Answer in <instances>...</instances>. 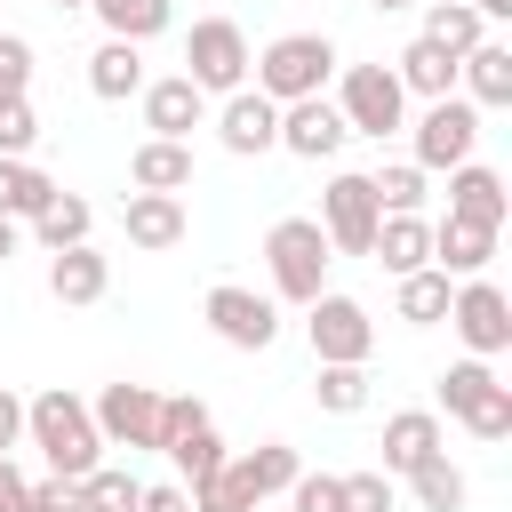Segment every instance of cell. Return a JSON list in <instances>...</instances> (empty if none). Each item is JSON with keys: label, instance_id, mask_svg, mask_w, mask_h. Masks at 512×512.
I'll return each instance as SVG.
<instances>
[{"label": "cell", "instance_id": "21", "mask_svg": "<svg viewBox=\"0 0 512 512\" xmlns=\"http://www.w3.org/2000/svg\"><path fill=\"white\" fill-rule=\"evenodd\" d=\"M392 80H400V96L440 104V96H456V56H448V48H432V40H408V48L392 56Z\"/></svg>", "mask_w": 512, "mask_h": 512}, {"label": "cell", "instance_id": "39", "mask_svg": "<svg viewBox=\"0 0 512 512\" xmlns=\"http://www.w3.org/2000/svg\"><path fill=\"white\" fill-rule=\"evenodd\" d=\"M344 480V512H392V472H336Z\"/></svg>", "mask_w": 512, "mask_h": 512}, {"label": "cell", "instance_id": "27", "mask_svg": "<svg viewBox=\"0 0 512 512\" xmlns=\"http://www.w3.org/2000/svg\"><path fill=\"white\" fill-rule=\"evenodd\" d=\"M88 232H96V208H88L80 192H56V200L32 216V240H40L48 256H64V248H88Z\"/></svg>", "mask_w": 512, "mask_h": 512}, {"label": "cell", "instance_id": "16", "mask_svg": "<svg viewBox=\"0 0 512 512\" xmlns=\"http://www.w3.org/2000/svg\"><path fill=\"white\" fill-rule=\"evenodd\" d=\"M208 120V96L184 80V72H168V80H144V128L152 136H168V144H192V128Z\"/></svg>", "mask_w": 512, "mask_h": 512}, {"label": "cell", "instance_id": "26", "mask_svg": "<svg viewBox=\"0 0 512 512\" xmlns=\"http://www.w3.org/2000/svg\"><path fill=\"white\" fill-rule=\"evenodd\" d=\"M88 88H96L104 104H128V96H144V48H128V40H104V48L88 56Z\"/></svg>", "mask_w": 512, "mask_h": 512}, {"label": "cell", "instance_id": "41", "mask_svg": "<svg viewBox=\"0 0 512 512\" xmlns=\"http://www.w3.org/2000/svg\"><path fill=\"white\" fill-rule=\"evenodd\" d=\"M32 88V40L24 32H0V104Z\"/></svg>", "mask_w": 512, "mask_h": 512}, {"label": "cell", "instance_id": "14", "mask_svg": "<svg viewBox=\"0 0 512 512\" xmlns=\"http://www.w3.org/2000/svg\"><path fill=\"white\" fill-rule=\"evenodd\" d=\"M216 136H224V152L256 160V152H272V144H280V104H272V96H256V88H232V96H224V112H216Z\"/></svg>", "mask_w": 512, "mask_h": 512}, {"label": "cell", "instance_id": "17", "mask_svg": "<svg viewBox=\"0 0 512 512\" xmlns=\"http://www.w3.org/2000/svg\"><path fill=\"white\" fill-rule=\"evenodd\" d=\"M424 456H448V448H440V416H432V408L384 416V464H376V472H400V480H408Z\"/></svg>", "mask_w": 512, "mask_h": 512}, {"label": "cell", "instance_id": "1", "mask_svg": "<svg viewBox=\"0 0 512 512\" xmlns=\"http://www.w3.org/2000/svg\"><path fill=\"white\" fill-rule=\"evenodd\" d=\"M24 440H32V448L48 456V472H64V480H88V472L104 464V432H96L88 400L64 392V384H48L40 400H24Z\"/></svg>", "mask_w": 512, "mask_h": 512}, {"label": "cell", "instance_id": "6", "mask_svg": "<svg viewBox=\"0 0 512 512\" xmlns=\"http://www.w3.org/2000/svg\"><path fill=\"white\" fill-rule=\"evenodd\" d=\"M304 336H312V360H320V368H368V352H376L368 304H360V296H336V288H320V296L304 304Z\"/></svg>", "mask_w": 512, "mask_h": 512}, {"label": "cell", "instance_id": "48", "mask_svg": "<svg viewBox=\"0 0 512 512\" xmlns=\"http://www.w3.org/2000/svg\"><path fill=\"white\" fill-rule=\"evenodd\" d=\"M368 8H384V16H392V8H408V0H368Z\"/></svg>", "mask_w": 512, "mask_h": 512}, {"label": "cell", "instance_id": "11", "mask_svg": "<svg viewBox=\"0 0 512 512\" xmlns=\"http://www.w3.org/2000/svg\"><path fill=\"white\" fill-rule=\"evenodd\" d=\"M88 416H96V432H104V448H160V392L152 384H104L96 400H88Z\"/></svg>", "mask_w": 512, "mask_h": 512}, {"label": "cell", "instance_id": "12", "mask_svg": "<svg viewBox=\"0 0 512 512\" xmlns=\"http://www.w3.org/2000/svg\"><path fill=\"white\" fill-rule=\"evenodd\" d=\"M472 144H480V112H472L464 96L424 104V120H416V168H424V176H432V168H464Z\"/></svg>", "mask_w": 512, "mask_h": 512}, {"label": "cell", "instance_id": "8", "mask_svg": "<svg viewBox=\"0 0 512 512\" xmlns=\"http://www.w3.org/2000/svg\"><path fill=\"white\" fill-rule=\"evenodd\" d=\"M200 320H208L216 344H232V352H272V336H280V304L256 296V288H240V280H216V288L200 296Z\"/></svg>", "mask_w": 512, "mask_h": 512}, {"label": "cell", "instance_id": "43", "mask_svg": "<svg viewBox=\"0 0 512 512\" xmlns=\"http://www.w3.org/2000/svg\"><path fill=\"white\" fill-rule=\"evenodd\" d=\"M136 512H192V496H184V480H160V488H144Z\"/></svg>", "mask_w": 512, "mask_h": 512}, {"label": "cell", "instance_id": "44", "mask_svg": "<svg viewBox=\"0 0 512 512\" xmlns=\"http://www.w3.org/2000/svg\"><path fill=\"white\" fill-rule=\"evenodd\" d=\"M16 440H24V400H16V392H0V456H8Z\"/></svg>", "mask_w": 512, "mask_h": 512}, {"label": "cell", "instance_id": "22", "mask_svg": "<svg viewBox=\"0 0 512 512\" xmlns=\"http://www.w3.org/2000/svg\"><path fill=\"white\" fill-rule=\"evenodd\" d=\"M368 256H376L392 280H408V272L432 264V224H424V216H384L376 240H368Z\"/></svg>", "mask_w": 512, "mask_h": 512}, {"label": "cell", "instance_id": "15", "mask_svg": "<svg viewBox=\"0 0 512 512\" xmlns=\"http://www.w3.org/2000/svg\"><path fill=\"white\" fill-rule=\"evenodd\" d=\"M448 216H456V224H480V232H504V216H512L504 176H496V168H480V160L448 168Z\"/></svg>", "mask_w": 512, "mask_h": 512}, {"label": "cell", "instance_id": "33", "mask_svg": "<svg viewBox=\"0 0 512 512\" xmlns=\"http://www.w3.org/2000/svg\"><path fill=\"white\" fill-rule=\"evenodd\" d=\"M408 496H416L424 512H464V496H472V488H464V472H456L448 456H424V464L408 472Z\"/></svg>", "mask_w": 512, "mask_h": 512}, {"label": "cell", "instance_id": "20", "mask_svg": "<svg viewBox=\"0 0 512 512\" xmlns=\"http://www.w3.org/2000/svg\"><path fill=\"white\" fill-rule=\"evenodd\" d=\"M488 256H496V232L456 224V216H440V224H432V272H448V280H480V272H488Z\"/></svg>", "mask_w": 512, "mask_h": 512}, {"label": "cell", "instance_id": "49", "mask_svg": "<svg viewBox=\"0 0 512 512\" xmlns=\"http://www.w3.org/2000/svg\"><path fill=\"white\" fill-rule=\"evenodd\" d=\"M48 8H64V16H72V8H88V0H48Z\"/></svg>", "mask_w": 512, "mask_h": 512}, {"label": "cell", "instance_id": "3", "mask_svg": "<svg viewBox=\"0 0 512 512\" xmlns=\"http://www.w3.org/2000/svg\"><path fill=\"white\" fill-rule=\"evenodd\" d=\"M328 264H336V248H328V232H320L312 216H280V224L264 232L272 304H312V296L328 288Z\"/></svg>", "mask_w": 512, "mask_h": 512}, {"label": "cell", "instance_id": "10", "mask_svg": "<svg viewBox=\"0 0 512 512\" xmlns=\"http://www.w3.org/2000/svg\"><path fill=\"white\" fill-rule=\"evenodd\" d=\"M448 328L464 336L472 360H496V352H512V296L496 280H464L448 296Z\"/></svg>", "mask_w": 512, "mask_h": 512}, {"label": "cell", "instance_id": "25", "mask_svg": "<svg viewBox=\"0 0 512 512\" xmlns=\"http://www.w3.org/2000/svg\"><path fill=\"white\" fill-rule=\"evenodd\" d=\"M88 16L104 24V40H128V48H144V40H160V32H168L176 0H88Z\"/></svg>", "mask_w": 512, "mask_h": 512}, {"label": "cell", "instance_id": "7", "mask_svg": "<svg viewBox=\"0 0 512 512\" xmlns=\"http://www.w3.org/2000/svg\"><path fill=\"white\" fill-rule=\"evenodd\" d=\"M336 112H344V128L352 136H392V128H408V96H400V80H392V64H344V80H336Z\"/></svg>", "mask_w": 512, "mask_h": 512}, {"label": "cell", "instance_id": "46", "mask_svg": "<svg viewBox=\"0 0 512 512\" xmlns=\"http://www.w3.org/2000/svg\"><path fill=\"white\" fill-rule=\"evenodd\" d=\"M464 8H480V24H496V16H512V0H464Z\"/></svg>", "mask_w": 512, "mask_h": 512}, {"label": "cell", "instance_id": "4", "mask_svg": "<svg viewBox=\"0 0 512 512\" xmlns=\"http://www.w3.org/2000/svg\"><path fill=\"white\" fill-rule=\"evenodd\" d=\"M432 400H440L432 416H456L472 440H512V384H496L488 360H456V368H440Z\"/></svg>", "mask_w": 512, "mask_h": 512}, {"label": "cell", "instance_id": "13", "mask_svg": "<svg viewBox=\"0 0 512 512\" xmlns=\"http://www.w3.org/2000/svg\"><path fill=\"white\" fill-rule=\"evenodd\" d=\"M344 112L328 104V96H304V104H280V152H296V160H336L344 152Z\"/></svg>", "mask_w": 512, "mask_h": 512}, {"label": "cell", "instance_id": "42", "mask_svg": "<svg viewBox=\"0 0 512 512\" xmlns=\"http://www.w3.org/2000/svg\"><path fill=\"white\" fill-rule=\"evenodd\" d=\"M24 512H80V480L40 472V480H32V496H24Z\"/></svg>", "mask_w": 512, "mask_h": 512}, {"label": "cell", "instance_id": "45", "mask_svg": "<svg viewBox=\"0 0 512 512\" xmlns=\"http://www.w3.org/2000/svg\"><path fill=\"white\" fill-rule=\"evenodd\" d=\"M24 496H32V480H24V472L0 456V512H24Z\"/></svg>", "mask_w": 512, "mask_h": 512}, {"label": "cell", "instance_id": "34", "mask_svg": "<svg viewBox=\"0 0 512 512\" xmlns=\"http://www.w3.org/2000/svg\"><path fill=\"white\" fill-rule=\"evenodd\" d=\"M136 504H144V480L128 464H96L80 480V512H136Z\"/></svg>", "mask_w": 512, "mask_h": 512}, {"label": "cell", "instance_id": "18", "mask_svg": "<svg viewBox=\"0 0 512 512\" xmlns=\"http://www.w3.org/2000/svg\"><path fill=\"white\" fill-rule=\"evenodd\" d=\"M456 80H464V104H472V112L512 104V48H504V40H480L472 56H456Z\"/></svg>", "mask_w": 512, "mask_h": 512}, {"label": "cell", "instance_id": "35", "mask_svg": "<svg viewBox=\"0 0 512 512\" xmlns=\"http://www.w3.org/2000/svg\"><path fill=\"white\" fill-rule=\"evenodd\" d=\"M368 192H376V208H384V216H424V168H416V160L376 168V176H368Z\"/></svg>", "mask_w": 512, "mask_h": 512}, {"label": "cell", "instance_id": "23", "mask_svg": "<svg viewBox=\"0 0 512 512\" xmlns=\"http://www.w3.org/2000/svg\"><path fill=\"white\" fill-rule=\"evenodd\" d=\"M104 288H112V256H96V248L48 256V296L56 304H104Z\"/></svg>", "mask_w": 512, "mask_h": 512}, {"label": "cell", "instance_id": "36", "mask_svg": "<svg viewBox=\"0 0 512 512\" xmlns=\"http://www.w3.org/2000/svg\"><path fill=\"white\" fill-rule=\"evenodd\" d=\"M184 496H192V512H256V496H248V480L232 472V456H224L208 480H192Z\"/></svg>", "mask_w": 512, "mask_h": 512}, {"label": "cell", "instance_id": "29", "mask_svg": "<svg viewBox=\"0 0 512 512\" xmlns=\"http://www.w3.org/2000/svg\"><path fill=\"white\" fill-rule=\"evenodd\" d=\"M232 472L248 480V496L264 504V496H288V480L304 472V456L288 448V440H264V448H248V456H232Z\"/></svg>", "mask_w": 512, "mask_h": 512}, {"label": "cell", "instance_id": "47", "mask_svg": "<svg viewBox=\"0 0 512 512\" xmlns=\"http://www.w3.org/2000/svg\"><path fill=\"white\" fill-rule=\"evenodd\" d=\"M8 256H16V224L0 216V264H8Z\"/></svg>", "mask_w": 512, "mask_h": 512}, {"label": "cell", "instance_id": "24", "mask_svg": "<svg viewBox=\"0 0 512 512\" xmlns=\"http://www.w3.org/2000/svg\"><path fill=\"white\" fill-rule=\"evenodd\" d=\"M128 184H136V192H184V184H192V144L144 136V144L128 152Z\"/></svg>", "mask_w": 512, "mask_h": 512}, {"label": "cell", "instance_id": "32", "mask_svg": "<svg viewBox=\"0 0 512 512\" xmlns=\"http://www.w3.org/2000/svg\"><path fill=\"white\" fill-rule=\"evenodd\" d=\"M448 296H456V288H448V272H432V264H424V272H408V280H400V296H392V304H400V320H408V328H432V320H448Z\"/></svg>", "mask_w": 512, "mask_h": 512}, {"label": "cell", "instance_id": "28", "mask_svg": "<svg viewBox=\"0 0 512 512\" xmlns=\"http://www.w3.org/2000/svg\"><path fill=\"white\" fill-rule=\"evenodd\" d=\"M56 192H64V184H56L48 168H32V160H0V216H8V224H32Z\"/></svg>", "mask_w": 512, "mask_h": 512}, {"label": "cell", "instance_id": "37", "mask_svg": "<svg viewBox=\"0 0 512 512\" xmlns=\"http://www.w3.org/2000/svg\"><path fill=\"white\" fill-rule=\"evenodd\" d=\"M312 400H320L328 416H360V408H368V368H320V376H312Z\"/></svg>", "mask_w": 512, "mask_h": 512}, {"label": "cell", "instance_id": "9", "mask_svg": "<svg viewBox=\"0 0 512 512\" xmlns=\"http://www.w3.org/2000/svg\"><path fill=\"white\" fill-rule=\"evenodd\" d=\"M312 224L328 232V248H336V256H368V240H376L384 208H376V192H368V176H360V168H336V176H328V192H320V216H312Z\"/></svg>", "mask_w": 512, "mask_h": 512}, {"label": "cell", "instance_id": "31", "mask_svg": "<svg viewBox=\"0 0 512 512\" xmlns=\"http://www.w3.org/2000/svg\"><path fill=\"white\" fill-rule=\"evenodd\" d=\"M160 456H168V464L184 472V488H192V480H208V472L224 464V440H216V424H184V432L160 440Z\"/></svg>", "mask_w": 512, "mask_h": 512}, {"label": "cell", "instance_id": "30", "mask_svg": "<svg viewBox=\"0 0 512 512\" xmlns=\"http://www.w3.org/2000/svg\"><path fill=\"white\" fill-rule=\"evenodd\" d=\"M416 40H432V48H448V56H472V48L488 40V24H480V8H464V0H432Z\"/></svg>", "mask_w": 512, "mask_h": 512}, {"label": "cell", "instance_id": "40", "mask_svg": "<svg viewBox=\"0 0 512 512\" xmlns=\"http://www.w3.org/2000/svg\"><path fill=\"white\" fill-rule=\"evenodd\" d=\"M288 504L296 512H344V480L336 472H296L288 480Z\"/></svg>", "mask_w": 512, "mask_h": 512}, {"label": "cell", "instance_id": "5", "mask_svg": "<svg viewBox=\"0 0 512 512\" xmlns=\"http://www.w3.org/2000/svg\"><path fill=\"white\" fill-rule=\"evenodd\" d=\"M248 64H256V48H248V32H240L232 16H200V24L184 32V80H192L200 96L248 88Z\"/></svg>", "mask_w": 512, "mask_h": 512}, {"label": "cell", "instance_id": "38", "mask_svg": "<svg viewBox=\"0 0 512 512\" xmlns=\"http://www.w3.org/2000/svg\"><path fill=\"white\" fill-rule=\"evenodd\" d=\"M40 144V112H32V96H8L0 104V160H24Z\"/></svg>", "mask_w": 512, "mask_h": 512}, {"label": "cell", "instance_id": "19", "mask_svg": "<svg viewBox=\"0 0 512 512\" xmlns=\"http://www.w3.org/2000/svg\"><path fill=\"white\" fill-rule=\"evenodd\" d=\"M120 224H128V248H176L184 240V200L176 192H128V208H120Z\"/></svg>", "mask_w": 512, "mask_h": 512}, {"label": "cell", "instance_id": "2", "mask_svg": "<svg viewBox=\"0 0 512 512\" xmlns=\"http://www.w3.org/2000/svg\"><path fill=\"white\" fill-rule=\"evenodd\" d=\"M336 40L328 32H280V40H264L256 48V96H272V104H304V96H320L328 80H336Z\"/></svg>", "mask_w": 512, "mask_h": 512}]
</instances>
